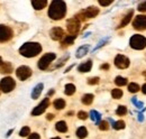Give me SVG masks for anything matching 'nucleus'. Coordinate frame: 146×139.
Here are the masks:
<instances>
[{
	"instance_id": "obj_38",
	"label": "nucleus",
	"mask_w": 146,
	"mask_h": 139,
	"mask_svg": "<svg viewBox=\"0 0 146 139\" xmlns=\"http://www.w3.org/2000/svg\"><path fill=\"white\" fill-rule=\"evenodd\" d=\"M131 102L135 104L138 109H141V108H143V105H144V103L143 102H139V101H137V99L136 98H131Z\"/></svg>"
},
{
	"instance_id": "obj_8",
	"label": "nucleus",
	"mask_w": 146,
	"mask_h": 139,
	"mask_svg": "<svg viewBox=\"0 0 146 139\" xmlns=\"http://www.w3.org/2000/svg\"><path fill=\"white\" fill-rule=\"evenodd\" d=\"M16 75H17L19 80L25 81V80H27L28 77L32 76V69L26 66V65H21L16 70Z\"/></svg>"
},
{
	"instance_id": "obj_17",
	"label": "nucleus",
	"mask_w": 146,
	"mask_h": 139,
	"mask_svg": "<svg viewBox=\"0 0 146 139\" xmlns=\"http://www.w3.org/2000/svg\"><path fill=\"white\" fill-rule=\"evenodd\" d=\"M133 14H134V10H133V9H131V10H129L127 14H126V16L123 18V20L120 21V24H119L118 28H123V27H125L126 25H128V24H129V21L131 20Z\"/></svg>"
},
{
	"instance_id": "obj_6",
	"label": "nucleus",
	"mask_w": 146,
	"mask_h": 139,
	"mask_svg": "<svg viewBox=\"0 0 146 139\" xmlns=\"http://www.w3.org/2000/svg\"><path fill=\"white\" fill-rule=\"evenodd\" d=\"M55 58H56V55H55L54 53H47V54H45V55L42 56V57L39 58V61H38V64H37L38 69L46 70Z\"/></svg>"
},
{
	"instance_id": "obj_5",
	"label": "nucleus",
	"mask_w": 146,
	"mask_h": 139,
	"mask_svg": "<svg viewBox=\"0 0 146 139\" xmlns=\"http://www.w3.org/2000/svg\"><path fill=\"white\" fill-rule=\"evenodd\" d=\"M16 87V82L13 77L10 76H7V77H3L1 81H0V90L3 92V93H9L11 92Z\"/></svg>"
},
{
	"instance_id": "obj_20",
	"label": "nucleus",
	"mask_w": 146,
	"mask_h": 139,
	"mask_svg": "<svg viewBox=\"0 0 146 139\" xmlns=\"http://www.w3.org/2000/svg\"><path fill=\"white\" fill-rule=\"evenodd\" d=\"M90 118H91L92 121L96 122V124H100V122H101V115L98 112V111H96V110H91L90 111Z\"/></svg>"
},
{
	"instance_id": "obj_7",
	"label": "nucleus",
	"mask_w": 146,
	"mask_h": 139,
	"mask_svg": "<svg viewBox=\"0 0 146 139\" xmlns=\"http://www.w3.org/2000/svg\"><path fill=\"white\" fill-rule=\"evenodd\" d=\"M14 32L13 29L7 25H0V43L8 42L13 38Z\"/></svg>"
},
{
	"instance_id": "obj_29",
	"label": "nucleus",
	"mask_w": 146,
	"mask_h": 139,
	"mask_svg": "<svg viewBox=\"0 0 146 139\" xmlns=\"http://www.w3.org/2000/svg\"><path fill=\"white\" fill-rule=\"evenodd\" d=\"M116 113H117V116H125L127 113V108L125 105H118Z\"/></svg>"
},
{
	"instance_id": "obj_48",
	"label": "nucleus",
	"mask_w": 146,
	"mask_h": 139,
	"mask_svg": "<svg viewBox=\"0 0 146 139\" xmlns=\"http://www.w3.org/2000/svg\"><path fill=\"white\" fill-rule=\"evenodd\" d=\"M3 62H2V60H1V57H0V66H1V64H2Z\"/></svg>"
},
{
	"instance_id": "obj_27",
	"label": "nucleus",
	"mask_w": 146,
	"mask_h": 139,
	"mask_svg": "<svg viewBox=\"0 0 146 139\" xmlns=\"http://www.w3.org/2000/svg\"><path fill=\"white\" fill-rule=\"evenodd\" d=\"M115 83L118 85V87H124L127 84V79L126 77H123V76H117L115 79Z\"/></svg>"
},
{
	"instance_id": "obj_12",
	"label": "nucleus",
	"mask_w": 146,
	"mask_h": 139,
	"mask_svg": "<svg viewBox=\"0 0 146 139\" xmlns=\"http://www.w3.org/2000/svg\"><path fill=\"white\" fill-rule=\"evenodd\" d=\"M115 65L120 70L127 69L129 66V60H128L126 56L121 55V54H118L115 58Z\"/></svg>"
},
{
	"instance_id": "obj_22",
	"label": "nucleus",
	"mask_w": 146,
	"mask_h": 139,
	"mask_svg": "<svg viewBox=\"0 0 146 139\" xmlns=\"http://www.w3.org/2000/svg\"><path fill=\"white\" fill-rule=\"evenodd\" d=\"M75 38H76V35H69V36H66V37L63 39V42H62V46H69V45H72Z\"/></svg>"
},
{
	"instance_id": "obj_25",
	"label": "nucleus",
	"mask_w": 146,
	"mask_h": 139,
	"mask_svg": "<svg viewBox=\"0 0 146 139\" xmlns=\"http://www.w3.org/2000/svg\"><path fill=\"white\" fill-rule=\"evenodd\" d=\"M53 105H54V108L56 110H62L65 107V101L63 99H56L53 102Z\"/></svg>"
},
{
	"instance_id": "obj_1",
	"label": "nucleus",
	"mask_w": 146,
	"mask_h": 139,
	"mask_svg": "<svg viewBox=\"0 0 146 139\" xmlns=\"http://www.w3.org/2000/svg\"><path fill=\"white\" fill-rule=\"evenodd\" d=\"M66 15V3L63 0H54L48 8V17L53 20H60Z\"/></svg>"
},
{
	"instance_id": "obj_47",
	"label": "nucleus",
	"mask_w": 146,
	"mask_h": 139,
	"mask_svg": "<svg viewBox=\"0 0 146 139\" xmlns=\"http://www.w3.org/2000/svg\"><path fill=\"white\" fill-rule=\"evenodd\" d=\"M13 131H14V129H11V130H9V131H8V134H7L6 136H7V137H9V136L11 135V132H13Z\"/></svg>"
},
{
	"instance_id": "obj_34",
	"label": "nucleus",
	"mask_w": 146,
	"mask_h": 139,
	"mask_svg": "<svg viewBox=\"0 0 146 139\" xmlns=\"http://www.w3.org/2000/svg\"><path fill=\"white\" fill-rule=\"evenodd\" d=\"M108 40H109V38H108V37H107V38H104L102 40H100V42H99V44H98V45H97V46L93 48V52H96V51H97V50H99L101 46H104V45H105V44H106Z\"/></svg>"
},
{
	"instance_id": "obj_14",
	"label": "nucleus",
	"mask_w": 146,
	"mask_h": 139,
	"mask_svg": "<svg viewBox=\"0 0 146 139\" xmlns=\"http://www.w3.org/2000/svg\"><path fill=\"white\" fill-rule=\"evenodd\" d=\"M91 68H92V61L91 60H88L87 62H84V63H82V64L79 65L78 71L81 72V73H87V72H90L91 71Z\"/></svg>"
},
{
	"instance_id": "obj_40",
	"label": "nucleus",
	"mask_w": 146,
	"mask_h": 139,
	"mask_svg": "<svg viewBox=\"0 0 146 139\" xmlns=\"http://www.w3.org/2000/svg\"><path fill=\"white\" fill-rule=\"evenodd\" d=\"M139 11H143V13H146V1L142 2L138 5V8H137Z\"/></svg>"
},
{
	"instance_id": "obj_11",
	"label": "nucleus",
	"mask_w": 146,
	"mask_h": 139,
	"mask_svg": "<svg viewBox=\"0 0 146 139\" xmlns=\"http://www.w3.org/2000/svg\"><path fill=\"white\" fill-rule=\"evenodd\" d=\"M48 105H50V99H48V98H45L40 103L34 108V110L32 111V116L36 117V116L42 115V113L47 109V107H48Z\"/></svg>"
},
{
	"instance_id": "obj_26",
	"label": "nucleus",
	"mask_w": 146,
	"mask_h": 139,
	"mask_svg": "<svg viewBox=\"0 0 146 139\" xmlns=\"http://www.w3.org/2000/svg\"><path fill=\"white\" fill-rule=\"evenodd\" d=\"M75 85L72 84V83H69V84H66L65 85V90H64V93L66 94V95H72L73 93L75 92Z\"/></svg>"
},
{
	"instance_id": "obj_28",
	"label": "nucleus",
	"mask_w": 146,
	"mask_h": 139,
	"mask_svg": "<svg viewBox=\"0 0 146 139\" xmlns=\"http://www.w3.org/2000/svg\"><path fill=\"white\" fill-rule=\"evenodd\" d=\"M111 95H112L113 99H117L118 100V99H120L123 97V91L120 89H113L111 91Z\"/></svg>"
},
{
	"instance_id": "obj_33",
	"label": "nucleus",
	"mask_w": 146,
	"mask_h": 139,
	"mask_svg": "<svg viewBox=\"0 0 146 139\" xmlns=\"http://www.w3.org/2000/svg\"><path fill=\"white\" fill-rule=\"evenodd\" d=\"M29 134H31L29 127H23V128L20 129V131H19V136H20V137H26V136H28Z\"/></svg>"
},
{
	"instance_id": "obj_44",
	"label": "nucleus",
	"mask_w": 146,
	"mask_h": 139,
	"mask_svg": "<svg viewBox=\"0 0 146 139\" xmlns=\"http://www.w3.org/2000/svg\"><path fill=\"white\" fill-rule=\"evenodd\" d=\"M138 120H139V121H144V117H143V115H142V113H139V115H138Z\"/></svg>"
},
{
	"instance_id": "obj_31",
	"label": "nucleus",
	"mask_w": 146,
	"mask_h": 139,
	"mask_svg": "<svg viewBox=\"0 0 146 139\" xmlns=\"http://www.w3.org/2000/svg\"><path fill=\"white\" fill-rule=\"evenodd\" d=\"M139 85L137 84V83H130L129 85H128V91L129 92H131V93H136V92H138L139 91Z\"/></svg>"
},
{
	"instance_id": "obj_13",
	"label": "nucleus",
	"mask_w": 146,
	"mask_h": 139,
	"mask_svg": "<svg viewBox=\"0 0 146 139\" xmlns=\"http://www.w3.org/2000/svg\"><path fill=\"white\" fill-rule=\"evenodd\" d=\"M50 36H51V38H52V39H54V40H60V39H62V38H63V36H64V32H63V29H62V28H60V27H54V28H52V29H51V32H50Z\"/></svg>"
},
{
	"instance_id": "obj_23",
	"label": "nucleus",
	"mask_w": 146,
	"mask_h": 139,
	"mask_svg": "<svg viewBox=\"0 0 146 139\" xmlns=\"http://www.w3.org/2000/svg\"><path fill=\"white\" fill-rule=\"evenodd\" d=\"M55 128H56V130L60 131V132H66V131H68V124H66L64 121L56 122Z\"/></svg>"
},
{
	"instance_id": "obj_4",
	"label": "nucleus",
	"mask_w": 146,
	"mask_h": 139,
	"mask_svg": "<svg viewBox=\"0 0 146 139\" xmlns=\"http://www.w3.org/2000/svg\"><path fill=\"white\" fill-rule=\"evenodd\" d=\"M129 45L134 50H144L146 47V38L143 35H134L129 39Z\"/></svg>"
},
{
	"instance_id": "obj_36",
	"label": "nucleus",
	"mask_w": 146,
	"mask_h": 139,
	"mask_svg": "<svg viewBox=\"0 0 146 139\" xmlns=\"http://www.w3.org/2000/svg\"><path fill=\"white\" fill-rule=\"evenodd\" d=\"M78 118L81 119V120H86L88 118V113L84 112V111H79L78 112Z\"/></svg>"
},
{
	"instance_id": "obj_35",
	"label": "nucleus",
	"mask_w": 146,
	"mask_h": 139,
	"mask_svg": "<svg viewBox=\"0 0 146 139\" xmlns=\"http://www.w3.org/2000/svg\"><path fill=\"white\" fill-rule=\"evenodd\" d=\"M99 129L100 130H108L109 129V124L107 121H101L99 124Z\"/></svg>"
},
{
	"instance_id": "obj_16",
	"label": "nucleus",
	"mask_w": 146,
	"mask_h": 139,
	"mask_svg": "<svg viewBox=\"0 0 146 139\" xmlns=\"http://www.w3.org/2000/svg\"><path fill=\"white\" fill-rule=\"evenodd\" d=\"M47 5L46 0H33L32 1V6L35 10H42L43 8H45Z\"/></svg>"
},
{
	"instance_id": "obj_9",
	"label": "nucleus",
	"mask_w": 146,
	"mask_h": 139,
	"mask_svg": "<svg viewBox=\"0 0 146 139\" xmlns=\"http://www.w3.org/2000/svg\"><path fill=\"white\" fill-rule=\"evenodd\" d=\"M68 25V30L71 35H76L80 30V20H78L75 17L71 18L66 21Z\"/></svg>"
},
{
	"instance_id": "obj_21",
	"label": "nucleus",
	"mask_w": 146,
	"mask_h": 139,
	"mask_svg": "<svg viewBox=\"0 0 146 139\" xmlns=\"http://www.w3.org/2000/svg\"><path fill=\"white\" fill-rule=\"evenodd\" d=\"M87 136H88V130H87L86 127H80V128H78V130H76V137H78V138L84 139Z\"/></svg>"
},
{
	"instance_id": "obj_49",
	"label": "nucleus",
	"mask_w": 146,
	"mask_h": 139,
	"mask_svg": "<svg viewBox=\"0 0 146 139\" xmlns=\"http://www.w3.org/2000/svg\"><path fill=\"white\" fill-rule=\"evenodd\" d=\"M143 75H144V76L146 77V71H144V72H143Z\"/></svg>"
},
{
	"instance_id": "obj_41",
	"label": "nucleus",
	"mask_w": 146,
	"mask_h": 139,
	"mask_svg": "<svg viewBox=\"0 0 146 139\" xmlns=\"http://www.w3.org/2000/svg\"><path fill=\"white\" fill-rule=\"evenodd\" d=\"M28 139H40V136L37 134V132H33L28 136Z\"/></svg>"
},
{
	"instance_id": "obj_50",
	"label": "nucleus",
	"mask_w": 146,
	"mask_h": 139,
	"mask_svg": "<svg viewBox=\"0 0 146 139\" xmlns=\"http://www.w3.org/2000/svg\"><path fill=\"white\" fill-rule=\"evenodd\" d=\"M51 139H61L60 137H54V138H51Z\"/></svg>"
},
{
	"instance_id": "obj_30",
	"label": "nucleus",
	"mask_w": 146,
	"mask_h": 139,
	"mask_svg": "<svg viewBox=\"0 0 146 139\" xmlns=\"http://www.w3.org/2000/svg\"><path fill=\"white\" fill-rule=\"evenodd\" d=\"M125 122L123 121V120H119V121H115V123L112 124V127H113V129L115 130H120V129H124L125 128Z\"/></svg>"
},
{
	"instance_id": "obj_24",
	"label": "nucleus",
	"mask_w": 146,
	"mask_h": 139,
	"mask_svg": "<svg viewBox=\"0 0 146 139\" xmlns=\"http://www.w3.org/2000/svg\"><path fill=\"white\" fill-rule=\"evenodd\" d=\"M93 94H90V93H88V94H84L83 97H82V103L86 104V105H90L92 103V101H93Z\"/></svg>"
},
{
	"instance_id": "obj_46",
	"label": "nucleus",
	"mask_w": 146,
	"mask_h": 139,
	"mask_svg": "<svg viewBox=\"0 0 146 139\" xmlns=\"http://www.w3.org/2000/svg\"><path fill=\"white\" fill-rule=\"evenodd\" d=\"M53 93H54V90H51V91H50V92L47 93V97H50V95H52Z\"/></svg>"
},
{
	"instance_id": "obj_10",
	"label": "nucleus",
	"mask_w": 146,
	"mask_h": 139,
	"mask_svg": "<svg viewBox=\"0 0 146 139\" xmlns=\"http://www.w3.org/2000/svg\"><path fill=\"white\" fill-rule=\"evenodd\" d=\"M133 27L137 30H145L146 29V15H138L133 21Z\"/></svg>"
},
{
	"instance_id": "obj_37",
	"label": "nucleus",
	"mask_w": 146,
	"mask_h": 139,
	"mask_svg": "<svg viewBox=\"0 0 146 139\" xmlns=\"http://www.w3.org/2000/svg\"><path fill=\"white\" fill-rule=\"evenodd\" d=\"M98 83H99V77H90L88 80V84H90V85H94Z\"/></svg>"
},
{
	"instance_id": "obj_32",
	"label": "nucleus",
	"mask_w": 146,
	"mask_h": 139,
	"mask_svg": "<svg viewBox=\"0 0 146 139\" xmlns=\"http://www.w3.org/2000/svg\"><path fill=\"white\" fill-rule=\"evenodd\" d=\"M69 57H70V54H66V55H64V56H63V57H62V58L58 61V63H56V65L54 66L55 69H57V68H61V66H62V65H63V64H64V63H65V62L69 60Z\"/></svg>"
},
{
	"instance_id": "obj_45",
	"label": "nucleus",
	"mask_w": 146,
	"mask_h": 139,
	"mask_svg": "<svg viewBox=\"0 0 146 139\" xmlns=\"http://www.w3.org/2000/svg\"><path fill=\"white\" fill-rule=\"evenodd\" d=\"M142 92H143L144 94H146V83L143 84V87H142Z\"/></svg>"
},
{
	"instance_id": "obj_43",
	"label": "nucleus",
	"mask_w": 146,
	"mask_h": 139,
	"mask_svg": "<svg viewBox=\"0 0 146 139\" xmlns=\"http://www.w3.org/2000/svg\"><path fill=\"white\" fill-rule=\"evenodd\" d=\"M100 69L101 70H109V64H102V65L100 66Z\"/></svg>"
},
{
	"instance_id": "obj_18",
	"label": "nucleus",
	"mask_w": 146,
	"mask_h": 139,
	"mask_svg": "<svg viewBox=\"0 0 146 139\" xmlns=\"http://www.w3.org/2000/svg\"><path fill=\"white\" fill-rule=\"evenodd\" d=\"M89 48H90L89 45H83V46L79 47L78 51H76V53H75V57H76V58H81V57H83L87 53L89 52Z\"/></svg>"
},
{
	"instance_id": "obj_15",
	"label": "nucleus",
	"mask_w": 146,
	"mask_h": 139,
	"mask_svg": "<svg viewBox=\"0 0 146 139\" xmlns=\"http://www.w3.org/2000/svg\"><path fill=\"white\" fill-rule=\"evenodd\" d=\"M43 89H44V84L43 83H38L36 87L33 89V91H32V98L34 100H36V99L39 98L40 93L43 92Z\"/></svg>"
},
{
	"instance_id": "obj_3",
	"label": "nucleus",
	"mask_w": 146,
	"mask_h": 139,
	"mask_svg": "<svg viewBox=\"0 0 146 139\" xmlns=\"http://www.w3.org/2000/svg\"><path fill=\"white\" fill-rule=\"evenodd\" d=\"M98 14H99V9H98V8H96V7H88L87 9L81 10V11H80L79 14H76L74 17L76 18L78 20H80V21H84V20H87V19L96 17Z\"/></svg>"
},
{
	"instance_id": "obj_2",
	"label": "nucleus",
	"mask_w": 146,
	"mask_h": 139,
	"mask_svg": "<svg viewBox=\"0 0 146 139\" xmlns=\"http://www.w3.org/2000/svg\"><path fill=\"white\" fill-rule=\"evenodd\" d=\"M42 52V45L36 42H27L19 48V54L25 57H35Z\"/></svg>"
},
{
	"instance_id": "obj_42",
	"label": "nucleus",
	"mask_w": 146,
	"mask_h": 139,
	"mask_svg": "<svg viewBox=\"0 0 146 139\" xmlns=\"http://www.w3.org/2000/svg\"><path fill=\"white\" fill-rule=\"evenodd\" d=\"M46 119H47V120H53V119H54V115L48 113V115L46 116Z\"/></svg>"
},
{
	"instance_id": "obj_39",
	"label": "nucleus",
	"mask_w": 146,
	"mask_h": 139,
	"mask_svg": "<svg viewBox=\"0 0 146 139\" xmlns=\"http://www.w3.org/2000/svg\"><path fill=\"white\" fill-rule=\"evenodd\" d=\"M111 3H112V0H99V5L100 6H104V7L109 6Z\"/></svg>"
},
{
	"instance_id": "obj_19",
	"label": "nucleus",
	"mask_w": 146,
	"mask_h": 139,
	"mask_svg": "<svg viewBox=\"0 0 146 139\" xmlns=\"http://www.w3.org/2000/svg\"><path fill=\"white\" fill-rule=\"evenodd\" d=\"M13 72V65L10 62H3L0 66V73H5V74H9Z\"/></svg>"
}]
</instances>
